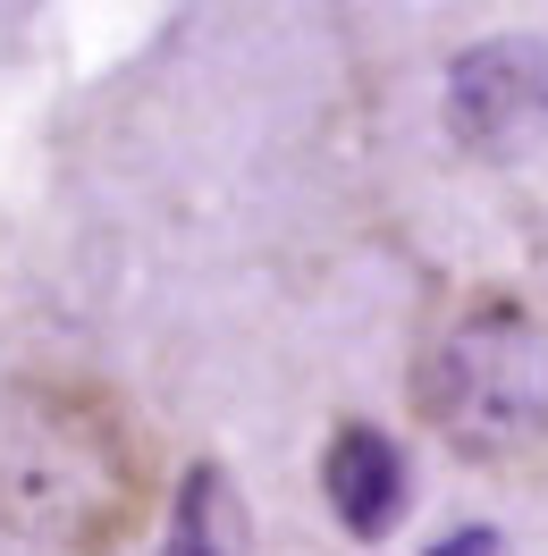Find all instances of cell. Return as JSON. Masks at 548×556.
Wrapping results in <instances>:
<instances>
[{"label":"cell","instance_id":"6da1fadb","mask_svg":"<svg viewBox=\"0 0 548 556\" xmlns=\"http://www.w3.org/2000/svg\"><path fill=\"white\" fill-rule=\"evenodd\" d=\"M161 506V447L102 380L0 388V531L51 556H119Z\"/></svg>","mask_w":548,"mask_h":556},{"label":"cell","instance_id":"7a4b0ae2","mask_svg":"<svg viewBox=\"0 0 548 556\" xmlns=\"http://www.w3.org/2000/svg\"><path fill=\"white\" fill-rule=\"evenodd\" d=\"M413 421L456 464L507 472L548 447V313L514 287H464L413 338Z\"/></svg>","mask_w":548,"mask_h":556},{"label":"cell","instance_id":"3957f363","mask_svg":"<svg viewBox=\"0 0 548 556\" xmlns=\"http://www.w3.org/2000/svg\"><path fill=\"white\" fill-rule=\"evenodd\" d=\"M447 136L473 161H514L548 136V42H473L447 68Z\"/></svg>","mask_w":548,"mask_h":556},{"label":"cell","instance_id":"277c9868","mask_svg":"<svg viewBox=\"0 0 548 556\" xmlns=\"http://www.w3.org/2000/svg\"><path fill=\"white\" fill-rule=\"evenodd\" d=\"M321 497H329V515H338L354 540H388L397 515H406V497H413L406 447H397L379 421H338L329 447H321Z\"/></svg>","mask_w":548,"mask_h":556},{"label":"cell","instance_id":"5b68a950","mask_svg":"<svg viewBox=\"0 0 548 556\" xmlns=\"http://www.w3.org/2000/svg\"><path fill=\"white\" fill-rule=\"evenodd\" d=\"M161 556H253V515H245L228 464L195 455L170 489V522H161Z\"/></svg>","mask_w":548,"mask_h":556},{"label":"cell","instance_id":"8992f818","mask_svg":"<svg viewBox=\"0 0 548 556\" xmlns=\"http://www.w3.org/2000/svg\"><path fill=\"white\" fill-rule=\"evenodd\" d=\"M431 556H507V540H498L489 522H456L447 540H431Z\"/></svg>","mask_w":548,"mask_h":556}]
</instances>
